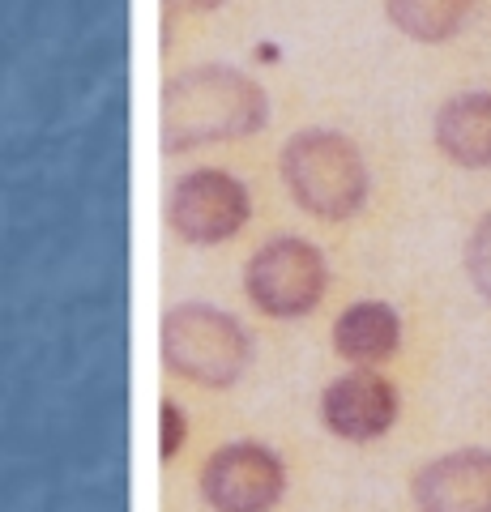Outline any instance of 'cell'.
Returning <instances> with one entry per match:
<instances>
[{
	"mask_svg": "<svg viewBox=\"0 0 491 512\" xmlns=\"http://www.w3.org/2000/svg\"><path fill=\"white\" fill-rule=\"evenodd\" d=\"M274 180L299 218L329 231L359 222L376 197V171L363 141L329 120L295 124L278 141Z\"/></svg>",
	"mask_w": 491,
	"mask_h": 512,
	"instance_id": "obj_2",
	"label": "cell"
},
{
	"mask_svg": "<svg viewBox=\"0 0 491 512\" xmlns=\"http://www.w3.org/2000/svg\"><path fill=\"white\" fill-rule=\"evenodd\" d=\"M158 363L167 384L227 397L257 367V329L214 299H176L158 316Z\"/></svg>",
	"mask_w": 491,
	"mask_h": 512,
	"instance_id": "obj_3",
	"label": "cell"
},
{
	"mask_svg": "<svg viewBox=\"0 0 491 512\" xmlns=\"http://www.w3.org/2000/svg\"><path fill=\"white\" fill-rule=\"evenodd\" d=\"M188 487L205 512H282L295 495V457L274 436L231 431L193 457Z\"/></svg>",
	"mask_w": 491,
	"mask_h": 512,
	"instance_id": "obj_6",
	"label": "cell"
},
{
	"mask_svg": "<svg viewBox=\"0 0 491 512\" xmlns=\"http://www.w3.org/2000/svg\"><path fill=\"white\" fill-rule=\"evenodd\" d=\"M158 5H167V9H176L180 18H188L193 26H201V22H214L218 13H227L235 0H158Z\"/></svg>",
	"mask_w": 491,
	"mask_h": 512,
	"instance_id": "obj_14",
	"label": "cell"
},
{
	"mask_svg": "<svg viewBox=\"0 0 491 512\" xmlns=\"http://www.w3.org/2000/svg\"><path fill=\"white\" fill-rule=\"evenodd\" d=\"M316 419L342 444H376L402 423V384L380 367H342L316 393Z\"/></svg>",
	"mask_w": 491,
	"mask_h": 512,
	"instance_id": "obj_7",
	"label": "cell"
},
{
	"mask_svg": "<svg viewBox=\"0 0 491 512\" xmlns=\"http://www.w3.org/2000/svg\"><path fill=\"white\" fill-rule=\"evenodd\" d=\"M466 278L491 303V214H483L466 235Z\"/></svg>",
	"mask_w": 491,
	"mask_h": 512,
	"instance_id": "obj_13",
	"label": "cell"
},
{
	"mask_svg": "<svg viewBox=\"0 0 491 512\" xmlns=\"http://www.w3.org/2000/svg\"><path fill=\"white\" fill-rule=\"evenodd\" d=\"M201 444V414L193 406V393L180 384H163L158 393V470L180 474L184 461H193Z\"/></svg>",
	"mask_w": 491,
	"mask_h": 512,
	"instance_id": "obj_12",
	"label": "cell"
},
{
	"mask_svg": "<svg viewBox=\"0 0 491 512\" xmlns=\"http://www.w3.org/2000/svg\"><path fill=\"white\" fill-rule=\"evenodd\" d=\"M274 128V94L257 73L231 60H193L163 73L158 86V146L163 158L240 150Z\"/></svg>",
	"mask_w": 491,
	"mask_h": 512,
	"instance_id": "obj_1",
	"label": "cell"
},
{
	"mask_svg": "<svg viewBox=\"0 0 491 512\" xmlns=\"http://www.w3.org/2000/svg\"><path fill=\"white\" fill-rule=\"evenodd\" d=\"M240 295L261 325H304L334 295V261L304 231H265L240 261Z\"/></svg>",
	"mask_w": 491,
	"mask_h": 512,
	"instance_id": "obj_5",
	"label": "cell"
},
{
	"mask_svg": "<svg viewBox=\"0 0 491 512\" xmlns=\"http://www.w3.org/2000/svg\"><path fill=\"white\" fill-rule=\"evenodd\" d=\"M406 346V320L389 299L363 295L342 303L329 320V350L342 367H385L402 355Z\"/></svg>",
	"mask_w": 491,
	"mask_h": 512,
	"instance_id": "obj_9",
	"label": "cell"
},
{
	"mask_svg": "<svg viewBox=\"0 0 491 512\" xmlns=\"http://www.w3.org/2000/svg\"><path fill=\"white\" fill-rule=\"evenodd\" d=\"M261 205V184L244 167L223 158H188L167 184L163 227L180 248L223 252L257 231Z\"/></svg>",
	"mask_w": 491,
	"mask_h": 512,
	"instance_id": "obj_4",
	"label": "cell"
},
{
	"mask_svg": "<svg viewBox=\"0 0 491 512\" xmlns=\"http://www.w3.org/2000/svg\"><path fill=\"white\" fill-rule=\"evenodd\" d=\"M432 141L453 167H491V90H462L440 103L432 120Z\"/></svg>",
	"mask_w": 491,
	"mask_h": 512,
	"instance_id": "obj_10",
	"label": "cell"
},
{
	"mask_svg": "<svg viewBox=\"0 0 491 512\" xmlns=\"http://www.w3.org/2000/svg\"><path fill=\"white\" fill-rule=\"evenodd\" d=\"M415 512H491V448H449L410 474Z\"/></svg>",
	"mask_w": 491,
	"mask_h": 512,
	"instance_id": "obj_8",
	"label": "cell"
},
{
	"mask_svg": "<svg viewBox=\"0 0 491 512\" xmlns=\"http://www.w3.org/2000/svg\"><path fill=\"white\" fill-rule=\"evenodd\" d=\"M380 9L410 43H449L466 30L479 0H380Z\"/></svg>",
	"mask_w": 491,
	"mask_h": 512,
	"instance_id": "obj_11",
	"label": "cell"
}]
</instances>
